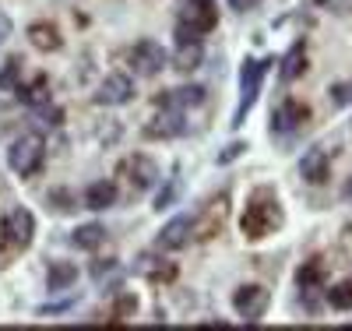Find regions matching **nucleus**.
<instances>
[{
    "instance_id": "24",
    "label": "nucleus",
    "mask_w": 352,
    "mask_h": 331,
    "mask_svg": "<svg viewBox=\"0 0 352 331\" xmlns=\"http://www.w3.org/2000/svg\"><path fill=\"white\" fill-rule=\"evenodd\" d=\"M320 279H324V268H320V261H310L307 268H300V272H296V282H300V289H314Z\"/></svg>"
},
{
    "instance_id": "18",
    "label": "nucleus",
    "mask_w": 352,
    "mask_h": 331,
    "mask_svg": "<svg viewBox=\"0 0 352 331\" xmlns=\"http://www.w3.org/2000/svg\"><path fill=\"white\" fill-rule=\"evenodd\" d=\"M201 64H204V46H201V39H194V43H176V56H173V67H176V71L190 74V71H197Z\"/></svg>"
},
{
    "instance_id": "15",
    "label": "nucleus",
    "mask_w": 352,
    "mask_h": 331,
    "mask_svg": "<svg viewBox=\"0 0 352 331\" xmlns=\"http://www.w3.org/2000/svg\"><path fill=\"white\" fill-rule=\"evenodd\" d=\"M81 201H85V208H92V212H106V208L116 204V184L113 180H96V184H88Z\"/></svg>"
},
{
    "instance_id": "22",
    "label": "nucleus",
    "mask_w": 352,
    "mask_h": 331,
    "mask_svg": "<svg viewBox=\"0 0 352 331\" xmlns=\"http://www.w3.org/2000/svg\"><path fill=\"white\" fill-rule=\"evenodd\" d=\"M18 85H21V60H8L0 67V92H14Z\"/></svg>"
},
{
    "instance_id": "30",
    "label": "nucleus",
    "mask_w": 352,
    "mask_h": 331,
    "mask_svg": "<svg viewBox=\"0 0 352 331\" xmlns=\"http://www.w3.org/2000/svg\"><path fill=\"white\" fill-rule=\"evenodd\" d=\"M127 310H138V299H134V296H124L120 303H116V317H120V314H127Z\"/></svg>"
},
{
    "instance_id": "2",
    "label": "nucleus",
    "mask_w": 352,
    "mask_h": 331,
    "mask_svg": "<svg viewBox=\"0 0 352 331\" xmlns=\"http://www.w3.org/2000/svg\"><path fill=\"white\" fill-rule=\"evenodd\" d=\"M275 64V60H243L240 67V106L236 113H232V127H243L247 124V113L254 109L257 96H261V85H264V74H268V67Z\"/></svg>"
},
{
    "instance_id": "19",
    "label": "nucleus",
    "mask_w": 352,
    "mask_h": 331,
    "mask_svg": "<svg viewBox=\"0 0 352 331\" xmlns=\"http://www.w3.org/2000/svg\"><path fill=\"white\" fill-rule=\"evenodd\" d=\"M74 282H78V264H71V261H53V264H50V272H46V286H50V292L71 289Z\"/></svg>"
},
{
    "instance_id": "13",
    "label": "nucleus",
    "mask_w": 352,
    "mask_h": 331,
    "mask_svg": "<svg viewBox=\"0 0 352 331\" xmlns=\"http://www.w3.org/2000/svg\"><path fill=\"white\" fill-rule=\"evenodd\" d=\"M159 103V109H194V106H201L204 103V88L201 85H184V88H173V92H166V96H159L155 99Z\"/></svg>"
},
{
    "instance_id": "4",
    "label": "nucleus",
    "mask_w": 352,
    "mask_h": 331,
    "mask_svg": "<svg viewBox=\"0 0 352 331\" xmlns=\"http://www.w3.org/2000/svg\"><path fill=\"white\" fill-rule=\"evenodd\" d=\"M166 64H169V53L155 39H141V43L131 46V67H134V74L155 78V74H162Z\"/></svg>"
},
{
    "instance_id": "10",
    "label": "nucleus",
    "mask_w": 352,
    "mask_h": 331,
    "mask_svg": "<svg viewBox=\"0 0 352 331\" xmlns=\"http://www.w3.org/2000/svg\"><path fill=\"white\" fill-rule=\"evenodd\" d=\"M124 169L131 173L127 180H131V187H134V191H152V187L159 184V180H162L159 162H155V159H148V156H131Z\"/></svg>"
},
{
    "instance_id": "12",
    "label": "nucleus",
    "mask_w": 352,
    "mask_h": 331,
    "mask_svg": "<svg viewBox=\"0 0 352 331\" xmlns=\"http://www.w3.org/2000/svg\"><path fill=\"white\" fill-rule=\"evenodd\" d=\"M328 169H331V162H328V152L324 148H310V152L300 159V180L303 184H310V187H320L328 180Z\"/></svg>"
},
{
    "instance_id": "20",
    "label": "nucleus",
    "mask_w": 352,
    "mask_h": 331,
    "mask_svg": "<svg viewBox=\"0 0 352 331\" xmlns=\"http://www.w3.org/2000/svg\"><path fill=\"white\" fill-rule=\"evenodd\" d=\"M71 244H74L78 250H96V247H102V244H106V229H102L99 222L78 226V229L71 233Z\"/></svg>"
},
{
    "instance_id": "29",
    "label": "nucleus",
    "mask_w": 352,
    "mask_h": 331,
    "mask_svg": "<svg viewBox=\"0 0 352 331\" xmlns=\"http://www.w3.org/2000/svg\"><path fill=\"white\" fill-rule=\"evenodd\" d=\"M229 8L240 11V14H247V11H257V8H261V0H229Z\"/></svg>"
},
{
    "instance_id": "23",
    "label": "nucleus",
    "mask_w": 352,
    "mask_h": 331,
    "mask_svg": "<svg viewBox=\"0 0 352 331\" xmlns=\"http://www.w3.org/2000/svg\"><path fill=\"white\" fill-rule=\"evenodd\" d=\"M328 303H331L335 310H352V282L331 286V289H328Z\"/></svg>"
},
{
    "instance_id": "1",
    "label": "nucleus",
    "mask_w": 352,
    "mask_h": 331,
    "mask_svg": "<svg viewBox=\"0 0 352 331\" xmlns=\"http://www.w3.org/2000/svg\"><path fill=\"white\" fill-rule=\"evenodd\" d=\"M282 222H285V215H282L278 197L272 191H257L250 197V204H247L243 219H240V229H243L247 239H264L268 233L282 229Z\"/></svg>"
},
{
    "instance_id": "17",
    "label": "nucleus",
    "mask_w": 352,
    "mask_h": 331,
    "mask_svg": "<svg viewBox=\"0 0 352 331\" xmlns=\"http://www.w3.org/2000/svg\"><path fill=\"white\" fill-rule=\"evenodd\" d=\"M28 43H32L36 50H43V53H53V50H60V46H64L60 32H56V25H50V21L28 25Z\"/></svg>"
},
{
    "instance_id": "33",
    "label": "nucleus",
    "mask_w": 352,
    "mask_h": 331,
    "mask_svg": "<svg viewBox=\"0 0 352 331\" xmlns=\"http://www.w3.org/2000/svg\"><path fill=\"white\" fill-rule=\"evenodd\" d=\"M345 191H349V194H352V180H349V187H345Z\"/></svg>"
},
{
    "instance_id": "21",
    "label": "nucleus",
    "mask_w": 352,
    "mask_h": 331,
    "mask_svg": "<svg viewBox=\"0 0 352 331\" xmlns=\"http://www.w3.org/2000/svg\"><path fill=\"white\" fill-rule=\"evenodd\" d=\"M14 92H18L21 103H28V106H43V103H50V85H46V78H39L36 85H18Z\"/></svg>"
},
{
    "instance_id": "31",
    "label": "nucleus",
    "mask_w": 352,
    "mask_h": 331,
    "mask_svg": "<svg viewBox=\"0 0 352 331\" xmlns=\"http://www.w3.org/2000/svg\"><path fill=\"white\" fill-rule=\"evenodd\" d=\"M8 36H11V18H4V14H0V46L8 43Z\"/></svg>"
},
{
    "instance_id": "9",
    "label": "nucleus",
    "mask_w": 352,
    "mask_h": 331,
    "mask_svg": "<svg viewBox=\"0 0 352 331\" xmlns=\"http://www.w3.org/2000/svg\"><path fill=\"white\" fill-rule=\"evenodd\" d=\"M194 236V219L190 215H176L162 226V233L155 236V247L159 250H180L187 247V239Z\"/></svg>"
},
{
    "instance_id": "14",
    "label": "nucleus",
    "mask_w": 352,
    "mask_h": 331,
    "mask_svg": "<svg viewBox=\"0 0 352 331\" xmlns=\"http://www.w3.org/2000/svg\"><path fill=\"white\" fill-rule=\"evenodd\" d=\"M187 124H184V113L180 109H162V116H155L148 127H144V134L148 138H176L184 134Z\"/></svg>"
},
{
    "instance_id": "28",
    "label": "nucleus",
    "mask_w": 352,
    "mask_h": 331,
    "mask_svg": "<svg viewBox=\"0 0 352 331\" xmlns=\"http://www.w3.org/2000/svg\"><path fill=\"white\" fill-rule=\"evenodd\" d=\"M317 8H324V4H331L328 11H338V14H345V11H352V0H314Z\"/></svg>"
},
{
    "instance_id": "27",
    "label": "nucleus",
    "mask_w": 352,
    "mask_h": 331,
    "mask_svg": "<svg viewBox=\"0 0 352 331\" xmlns=\"http://www.w3.org/2000/svg\"><path fill=\"white\" fill-rule=\"evenodd\" d=\"M176 187H180V184H176V180H169V184L159 191V197H155V212H162V208H169V204L176 201Z\"/></svg>"
},
{
    "instance_id": "16",
    "label": "nucleus",
    "mask_w": 352,
    "mask_h": 331,
    "mask_svg": "<svg viewBox=\"0 0 352 331\" xmlns=\"http://www.w3.org/2000/svg\"><path fill=\"white\" fill-rule=\"evenodd\" d=\"M278 64H282V67H278V78H282V81H296V78L307 71V50H303V39H300V43H292V46L285 50V56L278 60Z\"/></svg>"
},
{
    "instance_id": "5",
    "label": "nucleus",
    "mask_w": 352,
    "mask_h": 331,
    "mask_svg": "<svg viewBox=\"0 0 352 331\" xmlns=\"http://www.w3.org/2000/svg\"><path fill=\"white\" fill-rule=\"evenodd\" d=\"M0 233H4V239L11 247L25 250L36 239V215L28 212V208H11L4 215V222H0Z\"/></svg>"
},
{
    "instance_id": "32",
    "label": "nucleus",
    "mask_w": 352,
    "mask_h": 331,
    "mask_svg": "<svg viewBox=\"0 0 352 331\" xmlns=\"http://www.w3.org/2000/svg\"><path fill=\"white\" fill-rule=\"evenodd\" d=\"M113 268H116V261H106V264H102V261H99V264H96V268H92V275H96V279H102V275H106V272H113Z\"/></svg>"
},
{
    "instance_id": "26",
    "label": "nucleus",
    "mask_w": 352,
    "mask_h": 331,
    "mask_svg": "<svg viewBox=\"0 0 352 331\" xmlns=\"http://www.w3.org/2000/svg\"><path fill=\"white\" fill-rule=\"evenodd\" d=\"M243 152H247V141H229L226 152H219V166H229L232 159H240Z\"/></svg>"
},
{
    "instance_id": "7",
    "label": "nucleus",
    "mask_w": 352,
    "mask_h": 331,
    "mask_svg": "<svg viewBox=\"0 0 352 331\" xmlns=\"http://www.w3.org/2000/svg\"><path fill=\"white\" fill-rule=\"evenodd\" d=\"M180 21H184L187 28H194L197 36L212 32V28L219 25V8H215V0H184Z\"/></svg>"
},
{
    "instance_id": "6",
    "label": "nucleus",
    "mask_w": 352,
    "mask_h": 331,
    "mask_svg": "<svg viewBox=\"0 0 352 331\" xmlns=\"http://www.w3.org/2000/svg\"><path fill=\"white\" fill-rule=\"evenodd\" d=\"M268 303H272V292L264 286H240L236 292H232V310H236L243 321H250V324L264 317Z\"/></svg>"
},
{
    "instance_id": "3",
    "label": "nucleus",
    "mask_w": 352,
    "mask_h": 331,
    "mask_svg": "<svg viewBox=\"0 0 352 331\" xmlns=\"http://www.w3.org/2000/svg\"><path fill=\"white\" fill-rule=\"evenodd\" d=\"M46 159V141L39 134H25V138H14L11 148H8V166L18 173V176H32L39 173Z\"/></svg>"
},
{
    "instance_id": "11",
    "label": "nucleus",
    "mask_w": 352,
    "mask_h": 331,
    "mask_svg": "<svg viewBox=\"0 0 352 331\" xmlns=\"http://www.w3.org/2000/svg\"><path fill=\"white\" fill-rule=\"evenodd\" d=\"M307 116H310V109H307L300 99L278 103V109L272 113V134H289V131H296Z\"/></svg>"
},
{
    "instance_id": "8",
    "label": "nucleus",
    "mask_w": 352,
    "mask_h": 331,
    "mask_svg": "<svg viewBox=\"0 0 352 331\" xmlns=\"http://www.w3.org/2000/svg\"><path fill=\"white\" fill-rule=\"evenodd\" d=\"M99 106H124L134 99V81L127 74H109L99 88H96V96H92Z\"/></svg>"
},
{
    "instance_id": "25",
    "label": "nucleus",
    "mask_w": 352,
    "mask_h": 331,
    "mask_svg": "<svg viewBox=\"0 0 352 331\" xmlns=\"http://www.w3.org/2000/svg\"><path fill=\"white\" fill-rule=\"evenodd\" d=\"M328 96H331V106H338V109H342V106H349V103H352V81H342V85H335Z\"/></svg>"
}]
</instances>
